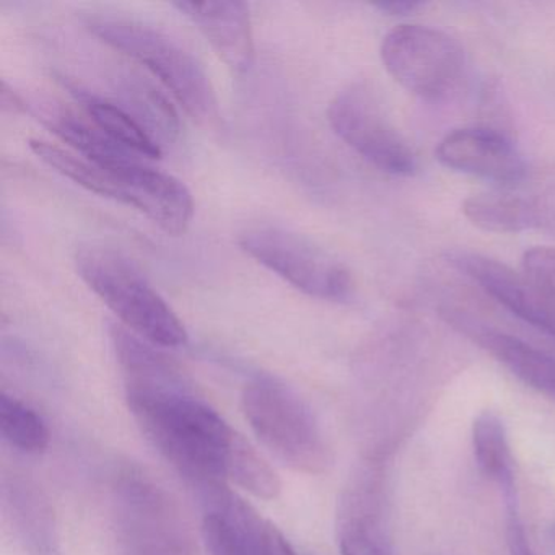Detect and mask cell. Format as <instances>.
<instances>
[{
    "mask_svg": "<svg viewBox=\"0 0 555 555\" xmlns=\"http://www.w3.org/2000/svg\"><path fill=\"white\" fill-rule=\"evenodd\" d=\"M126 398L142 434L201 492L229 480L245 438L186 385L126 388Z\"/></svg>",
    "mask_w": 555,
    "mask_h": 555,
    "instance_id": "6da1fadb",
    "label": "cell"
},
{
    "mask_svg": "<svg viewBox=\"0 0 555 555\" xmlns=\"http://www.w3.org/2000/svg\"><path fill=\"white\" fill-rule=\"evenodd\" d=\"M83 24L100 41L151 70L193 121L204 128L219 126V100L209 76L199 61L170 35L115 15L90 14Z\"/></svg>",
    "mask_w": 555,
    "mask_h": 555,
    "instance_id": "7a4b0ae2",
    "label": "cell"
},
{
    "mask_svg": "<svg viewBox=\"0 0 555 555\" xmlns=\"http://www.w3.org/2000/svg\"><path fill=\"white\" fill-rule=\"evenodd\" d=\"M76 268L126 330L157 347L175 349L188 343L180 318L121 253L105 246H87L77 251Z\"/></svg>",
    "mask_w": 555,
    "mask_h": 555,
    "instance_id": "3957f363",
    "label": "cell"
},
{
    "mask_svg": "<svg viewBox=\"0 0 555 555\" xmlns=\"http://www.w3.org/2000/svg\"><path fill=\"white\" fill-rule=\"evenodd\" d=\"M242 409L262 444L292 469L321 474L331 463L323 428L297 391L259 376L243 389Z\"/></svg>",
    "mask_w": 555,
    "mask_h": 555,
    "instance_id": "277c9868",
    "label": "cell"
},
{
    "mask_svg": "<svg viewBox=\"0 0 555 555\" xmlns=\"http://www.w3.org/2000/svg\"><path fill=\"white\" fill-rule=\"evenodd\" d=\"M115 521L126 555H194L190 525L175 500L134 467L116 479Z\"/></svg>",
    "mask_w": 555,
    "mask_h": 555,
    "instance_id": "5b68a950",
    "label": "cell"
},
{
    "mask_svg": "<svg viewBox=\"0 0 555 555\" xmlns=\"http://www.w3.org/2000/svg\"><path fill=\"white\" fill-rule=\"evenodd\" d=\"M240 246L259 264L318 300L349 301L352 272L336 256L300 233L281 227H255L240 235Z\"/></svg>",
    "mask_w": 555,
    "mask_h": 555,
    "instance_id": "8992f818",
    "label": "cell"
},
{
    "mask_svg": "<svg viewBox=\"0 0 555 555\" xmlns=\"http://www.w3.org/2000/svg\"><path fill=\"white\" fill-rule=\"evenodd\" d=\"M383 66L408 92L440 100L460 86L466 69L463 47L450 35L424 25H399L383 38Z\"/></svg>",
    "mask_w": 555,
    "mask_h": 555,
    "instance_id": "52a82bcc",
    "label": "cell"
},
{
    "mask_svg": "<svg viewBox=\"0 0 555 555\" xmlns=\"http://www.w3.org/2000/svg\"><path fill=\"white\" fill-rule=\"evenodd\" d=\"M327 119L340 141L383 173L411 177L417 170L414 151L369 83L340 90L330 103Z\"/></svg>",
    "mask_w": 555,
    "mask_h": 555,
    "instance_id": "ba28073f",
    "label": "cell"
},
{
    "mask_svg": "<svg viewBox=\"0 0 555 555\" xmlns=\"http://www.w3.org/2000/svg\"><path fill=\"white\" fill-rule=\"evenodd\" d=\"M447 261L480 285L509 313L555 339V298L503 262L467 249L447 253Z\"/></svg>",
    "mask_w": 555,
    "mask_h": 555,
    "instance_id": "9c48e42d",
    "label": "cell"
},
{
    "mask_svg": "<svg viewBox=\"0 0 555 555\" xmlns=\"http://www.w3.org/2000/svg\"><path fill=\"white\" fill-rule=\"evenodd\" d=\"M435 157L457 173L513 186L528 177L525 158L503 132L490 128H463L438 142Z\"/></svg>",
    "mask_w": 555,
    "mask_h": 555,
    "instance_id": "30bf717a",
    "label": "cell"
},
{
    "mask_svg": "<svg viewBox=\"0 0 555 555\" xmlns=\"http://www.w3.org/2000/svg\"><path fill=\"white\" fill-rule=\"evenodd\" d=\"M207 38L220 60L236 74H246L255 64L251 15L245 2H177Z\"/></svg>",
    "mask_w": 555,
    "mask_h": 555,
    "instance_id": "8fae6325",
    "label": "cell"
},
{
    "mask_svg": "<svg viewBox=\"0 0 555 555\" xmlns=\"http://www.w3.org/2000/svg\"><path fill=\"white\" fill-rule=\"evenodd\" d=\"M451 323L474 337L490 356L495 357L508 372L529 388L555 401V357L535 349L531 344L502 331L476 323L463 313H451Z\"/></svg>",
    "mask_w": 555,
    "mask_h": 555,
    "instance_id": "7c38bea8",
    "label": "cell"
},
{
    "mask_svg": "<svg viewBox=\"0 0 555 555\" xmlns=\"http://www.w3.org/2000/svg\"><path fill=\"white\" fill-rule=\"evenodd\" d=\"M63 86L69 90L70 95L86 109L93 125L105 132L112 141L118 142L122 147L129 149L134 154L144 158H160L162 147L147 129L122 106L108 102L102 96L93 95L89 90L70 80L61 77Z\"/></svg>",
    "mask_w": 555,
    "mask_h": 555,
    "instance_id": "4fadbf2b",
    "label": "cell"
},
{
    "mask_svg": "<svg viewBox=\"0 0 555 555\" xmlns=\"http://www.w3.org/2000/svg\"><path fill=\"white\" fill-rule=\"evenodd\" d=\"M473 448L480 473L503 492L506 503H516L515 460L502 418L482 412L473 424Z\"/></svg>",
    "mask_w": 555,
    "mask_h": 555,
    "instance_id": "5bb4252c",
    "label": "cell"
},
{
    "mask_svg": "<svg viewBox=\"0 0 555 555\" xmlns=\"http://www.w3.org/2000/svg\"><path fill=\"white\" fill-rule=\"evenodd\" d=\"M209 555H268L269 525L207 512L203 522Z\"/></svg>",
    "mask_w": 555,
    "mask_h": 555,
    "instance_id": "9a60e30c",
    "label": "cell"
},
{
    "mask_svg": "<svg viewBox=\"0 0 555 555\" xmlns=\"http://www.w3.org/2000/svg\"><path fill=\"white\" fill-rule=\"evenodd\" d=\"M0 431L11 447L22 453H43L51 434L47 421L30 405L14 396H0Z\"/></svg>",
    "mask_w": 555,
    "mask_h": 555,
    "instance_id": "2e32d148",
    "label": "cell"
},
{
    "mask_svg": "<svg viewBox=\"0 0 555 555\" xmlns=\"http://www.w3.org/2000/svg\"><path fill=\"white\" fill-rule=\"evenodd\" d=\"M134 79L135 77H129L125 86L126 100L135 112L134 118L162 147L164 142L173 141L180 132L177 112L151 83Z\"/></svg>",
    "mask_w": 555,
    "mask_h": 555,
    "instance_id": "e0dca14e",
    "label": "cell"
},
{
    "mask_svg": "<svg viewBox=\"0 0 555 555\" xmlns=\"http://www.w3.org/2000/svg\"><path fill=\"white\" fill-rule=\"evenodd\" d=\"M525 216L526 229L555 235V168L513 184Z\"/></svg>",
    "mask_w": 555,
    "mask_h": 555,
    "instance_id": "ac0fdd59",
    "label": "cell"
},
{
    "mask_svg": "<svg viewBox=\"0 0 555 555\" xmlns=\"http://www.w3.org/2000/svg\"><path fill=\"white\" fill-rule=\"evenodd\" d=\"M339 545L343 555H389L375 526L360 516H350L343 522Z\"/></svg>",
    "mask_w": 555,
    "mask_h": 555,
    "instance_id": "d6986e66",
    "label": "cell"
},
{
    "mask_svg": "<svg viewBox=\"0 0 555 555\" xmlns=\"http://www.w3.org/2000/svg\"><path fill=\"white\" fill-rule=\"evenodd\" d=\"M522 274L555 298V248L534 246L522 255Z\"/></svg>",
    "mask_w": 555,
    "mask_h": 555,
    "instance_id": "ffe728a7",
    "label": "cell"
},
{
    "mask_svg": "<svg viewBox=\"0 0 555 555\" xmlns=\"http://www.w3.org/2000/svg\"><path fill=\"white\" fill-rule=\"evenodd\" d=\"M506 508H508L506 542H508L509 555H534L526 535L525 526L519 518L518 503H506Z\"/></svg>",
    "mask_w": 555,
    "mask_h": 555,
    "instance_id": "44dd1931",
    "label": "cell"
},
{
    "mask_svg": "<svg viewBox=\"0 0 555 555\" xmlns=\"http://www.w3.org/2000/svg\"><path fill=\"white\" fill-rule=\"evenodd\" d=\"M422 5L424 4L417 0H388V2L375 4V8L389 15H408L421 9Z\"/></svg>",
    "mask_w": 555,
    "mask_h": 555,
    "instance_id": "7402d4cb",
    "label": "cell"
},
{
    "mask_svg": "<svg viewBox=\"0 0 555 555\" xmlns=\"http://www.w3.org/2000/svg\"><path fill=\"white\" fill-rule=\"evenodd\" d=\"M2 108L12 115L30 112V105L15 90L9 89L8 83L2 86Z\"/></svg>",
    "mask_w": 555,
    "mask_h": 555,
    "instance_id": "603a6c76",
    "label": "cell"
},
{
    "mask_svg": "<svg viewBox=\"0 0 555 555\" xmlns=\"http://www.w3.org/2000/svg\"><path fill=\"white\" fill-rule=\"evenodd\" d=\"M268 555H295L287 539L272 525H269Z\"/></svg>",
    "mask_w": 555,
    "mask_h": 555,
    "instance_id": "cb8c5ba5",
    "label": "cell"
}]
</instances>
